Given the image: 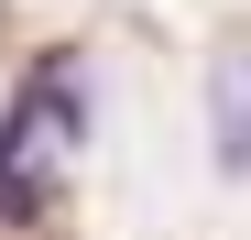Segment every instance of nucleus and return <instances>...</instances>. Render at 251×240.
<instances>
[{
    "mask_svg": "<svg viewBox=\"0 0 251 240\" xmlns=\"http://www.w3.org/2000/svg\"><path fill=\"white\" fill-rule=\"evenodd\" d=\"M76 153H88V55H44L0 109V218H44Z\"/></svg>",
    "mask_w": 251,
    "mask_h": 240,
    "instance_id": "nucleus-1",
    "label": "nucleus"
},
{
    "mask_svg": "<svg viewBox=\"0 0 251 240\" xmlns=\"http://www.w3.org/2000/svg\"><path fill=\"white\" fill-rule=\"evenodd\" d=\"M207 120H219V175H251V55L207 66Z\"/></svg>",
    "mask_w": 251,
    "mask_h": 240,
    "instance_id": "nucleus-2",
    "label": "nucleus"
}]
</instances>
